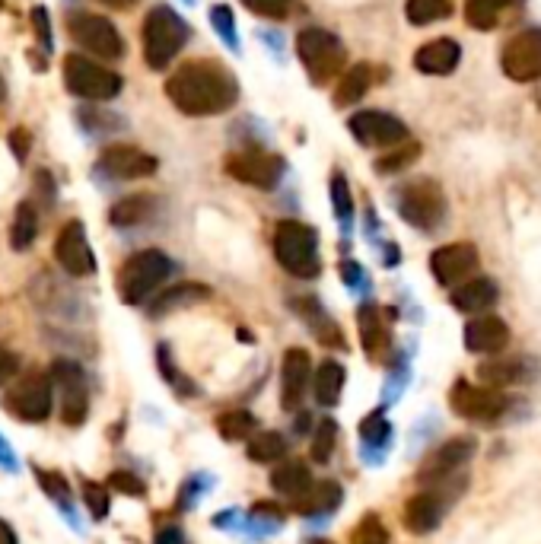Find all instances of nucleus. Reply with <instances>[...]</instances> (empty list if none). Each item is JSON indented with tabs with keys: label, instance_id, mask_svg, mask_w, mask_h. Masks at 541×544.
<instances>
[{
	"label": "nucleus",
	"instance_id": "f257e3e1",
	"mask_svg": "<svg viewBox=\"0 0 541 544\" xmlns=\"http://www.w3.org/2000/svg\"><path fill=\"white\" fill-rule=\"evenodd\" d=\"M166 96L182 115L207 118L230 112L239 99V83L217 58H191L166 80Z\"/></svg>",
	"mask_w": 541,
	"mask_h": 544
},
{
	"label": "nucleus",
	"instance_id": "f03ea898",
	"mask_svg": "<svg viewBox=\"0 0 541 544\" xmlns=\"http://www.w3.org/2000/svg\"><path fill=\"white\" fill-rule=\"evenodd\" d=\"M274 258L287 274L312 280L322 271L319 258V233L309 223L300 220H281L274 226Z\"/></svg>",
	"mask_w": 541,
	"mask_h": 544
},
{
	"label": "nucleus",
	"instance_id": "7ed1b4c3",
	"mask_svg": "<svg viewBox=\"0 0 541 544\" xmlns=\"http://www.w3.org/2000/svg\"><path fill=\"white\" fill-rule=\"evenodd\" d=\"M296 55H300L309 80L316 86H328L335 77H341L347 64L344 42L322 26L300 29V35H296Z\"/></svg>",
	"mask_w": 541,
	"mask_h": 544
},
{
	"label": "nucleus",
	"instance_id": "20e7f679",
	"mask_svg": "<svg viewBox=\"0 0 541 544\" xmlns=\"http://www.w3.org/2000/svg\"><path fill=\"white\" fill-rule=\"evenodd\" d=\"M172 258L160 249H144L125 261V268L118 271V296L121 303L141 306L150 296L166 284V277L172 274Z\"/></svg>",
	"mask_w": 541,
	"mask_h": 544
},
{
	"label": "nucleus",
	"instance_id": "39448f33",
	"mask_svg": "<svg viewBox=\"0 0 541 544\" xmlns=\"http://www.w3.org/2000/svg\"><path fill=\"white\" fill-rule=\"evenodd\" d=\"M185 42H188V26H185L182 16L166 4H156L144 20V61H147V67L166 70L172 61L179 58Z\"/></svg>",
	"mask_w": 541,
	"mask_h": 544
},
{
	"label": "nucleus",
	"instance_id": "423d86ee",
	"mask_svg": "<svg viewBox=\"0 0 541 544\" xmlns=\"http://www.w3.org/2000/svg\"><path fill=\"white\" fill-rule=\"evenodd\" d=\"M395 207L401 220L424 233H433L446 220V195L433 179H414L401 185L395 195Z\"/></svg>",
	"mask_w": 541,
	"mask_h": 544
},
{
	"label": "nucleus",
	"instance_id": "0eeeda50",
	"mask_svg": "<svg viewBox=\"0 0 541 544\" xmlns=\"http://www.w3.org/2000/svg\"><path fill=\"white\" fill-rule=\"evenodd\" d=\"M64 86L77 99L86 102H109L121 93V77L106 64H96L86 55H67L64 58Z\"/></svg>",
	"mask_w": 541,
	"mask_h": 544
},
{
	"label": "nucleus",
	"instance_id": "6e6552de",
	"mask_svg": "<svg viewBox=\"0 0 541 544\" xmlns=\"http://www.w3.org/2000/svg\"><path fill=\"white\" fill-rule=\"evenodd\" d=\"M51 382L58 389V411L67 427H80L90 414V385H86L83 366L74 360L51 363Z\"/></svg>",
	"mask_w": 541,
	"mask_h": 544
},
{
	"label": "nucleus",
	"instance_id": "1a4fd4ad",
	"mask_svg": "<svg viewBox=\"0 0 541 544\" xmlns=\"http://www.w3.org/2000/svg\"><path fill=\"white\" fill-rule=\"evenodd\" d=\"M67 32H71L74 45L102 61H118L125 55V42H121L118 29L99 13H71L67 16Z\"/></svg>",
	"mask_w": 541,
	"mask_h": 544
},
{
	"label": "nucleus",
	"instance_id": "9d476101",
	"mask_svg": "<svg viewBox=\"0 0 541 544\" xmlns=\"http://www.w3.org/2000/svg\"><path fill=\"white\" fill-rule=\"evenodd\" d=\"M226 175L236 182H246L258 191H271L284 179V160L268 150H239L226 156Z\"/></svg>",
	"mask_w": 541,
	"mask_h": 544
},
{
	"label": "nucleus",
	"instance_id": "9b49d317",
	"mask_svg": "<svg viewBox=\"0 0 541 544\" xmlns=\"http://www.w3.org/2000/svg\"><path fill=\"white\" fill-rule=\"evenodd\" d=\"M4 408L23 424H42L51 414V379L45 373H29L4 395Z\"/></svg>",
	"mask_w": 541,
	"mask_h": 544
},
{
	"label": "nucleus",
	"instance_id": "f8f14e48",
	"mask_svg": "<svg viewBox=\"0 0 541 544\" xmlns=\"http://www.w3.org/2000/svg\"><path fill=\"white\" fill-rule=\"evenodd\" d=\"M347 128H351L357 144L370 147V150H392L408 140L405 121L389 112H379V109H363V112L351 115Z\"/></svg>",
	"mask_w": 541,
	"mask_h": 544
},
{
	"label": "nucleus",
	"instance_id": "ddd939ff",
	"mask_svg": "<svg viewBox=\"0 0 541 544\" xmlns=\"http://www.w3.org/2000/svg\"><path fill=\"white\" fill-rule=\"evenodd\" d=\"M506 395L500 389H487V385H471L459 379L449 392V408L465 420H478V424H494L506 411Z\"/></svg>",
	"mask_w": 541,
	"mask_h": 544
},
{
	"label": "nucleus",
	"instance_id": "4468645a",
	"mask_svg": "<svg viewBox=\"0 0 541 544\" xmlns=\"http://www.w3.org/2000/svg\"><path fill=\"white\" fill-rule=\"evenodd\" d=\"M478 452V443L471 440V436H456V440H446L440 449H433L421 471H417V481L421 484H430V487H440L446 481H452L459 475V471L475 459Z\"/></svg>",
	"mask_w": 541,
	"mask_h": 544
},
{
	"label": "nucleus",
	"instance_id": "2eb2a0df",
	"mask_svg": "<svg viewBox=\"0 0 541 544\" xmlns=\"http://www.w3.org/2000/svg\"><path fill=\"white\" fill-rule=\"evenodd\" d=\"M503 74L516 83H532L541 77V29H522L503 45Z\"/></svg>",
	"mask_w": 541,
	"mask_h": 544
},
{
	"label": "nucleus",
	"instance_id": "dca6fc26",
	"mask_svg": "<svg viewBox=\"0 0 541 544\" xmlns=\"http://www.w3.org/2000/svg\"><path fill=\"white\" fill-rule=\"evenodd\" d=\"M55 258L71 277H90L96 271V255L86 239V226L80 220H67L55 239Z\"/></svg>",
	"mask_w": 541,
	"mask_h": 544
},
{
	"label": "nucleus",
	"instance_id": "f3484780",
	"mask_svg": "<svg viewBox=\"0 0 541 544\" xmlns=\"http://www.w3.org/2000/svg\"><path fill=\"white\" fill-rule=\"evenodd\" d=\"M99 172H106L109 179H118V182H131V179H147L160 163H156V156H150L147 150L134 147V144H112L99 153Z\"/></svg>",
	"mask_w": 541,
	"mask_h": 544
},
{
	"label": "nucleus",
	"instance_id": "a211bd4d",
	"mask_svg": "<svg viewBox=\"0 0 541 544\" xmlns=\"http://www.w3.org/2000/svg\"><path fill=\"white\" fill-rule=\"evenodd\" d=\"M478 261H481L478 249L471 242H452V245H440V249L430 255V271L443 287H459L478 271Z\"/></svg>",
	"mask_w": 541,
	"mask_h": 544
},
{
	"label": "nucleus",
	"instance_id": "6ab92c4d",
	"mask_svg": "<svg viewBox=\"0 0 541 544\" xmlns=\"http://www.w3.org/2000/svg\"><path fill=\"white\" fill-rule=\"evenodd\" d=\"M309 373H312L309 350H303V347L284 350V360H281V405L287 411H296L303 405L306 389H309Z\"/></svg>",
	"mask_w": 541,
	"mask_h": 544
},
{
	"label": "nucleus",
	"instance_id": "aec40b11",
	"mask_svg": "<svg viewBox=\"0 0 541 544\" xmlns=\"http://www.w3.org/2000/svg\"><path fill=\"white\" fill-rule=\"evenodd\" d=\"M446 497L440 490H424V494H417L405 503V513H401V522H405V529L411 535H430L440 529L443 522V513H446Z\"/></svg>",
	"mask_w": 541,
	"mask_h": 544
},
{
	"label": "nucleus",
	"instance_id": "412c9836",
	"mask_svg": "<svg viewBox=\"0 0 541 544\" xmlns=\"http://www.w3.org/2000/svg\"><path fill=\"white\" fill-rule=\"evenodd\" d=\"M510 344V328L500 315H475L465 325V347L471 354H500Z\"/></svg>",
	"mask_w": 541,
	"mask_h": 544
},
{
	"label": "nucleus",
	"instance_id": "4be33fe9",
	"mask_svg": "<svg viewBox=\"0 0 541 544\" xmlns=\"http://www.w3.org/2000/svg\"><path fill=\"white\" fill-rule=\"evenodd\" d=\"M459 61H462V48L456 39H433L417 48L414 55V67L427 77H446L459 67Z\"/></svg>",
	"mask_w": 541,
	"mask_h": 544
},
{
	"label": "nucleus",
	"instance_id": "5701e85b",
	"mask_svg": "<svg viewBox=\"0 0 541 544\" xmlns=\"http://www.w3.org/2000/svg\"><path fill=\"white\" fill-rule=\"evenodd\" d=\"M204 300H211V287H204V284H176V287L156 293V300L150 303V319H166L169 312L191 309V306H198Z\"/></svg>",
	"mask_w": 541,
	"mask_h": 544
},
{
	"label": "nucleus",
	"instance_id": "b1692460",
	"mask_svg": "<svg viewBox=\"0 0 541 544\" xmlns=\"http://www.w3.org/2000/svg\"><path fill=\"white\" fill-rule=\"evenodd\" d=\"M497 296H500V290L491 277H475V280H465L459 287H452V306L468 315H481L497 303Z\"/></svg>",
	"mask_w": 541,
	"mask_h": 544
},
{
	"label": "nucleus",
	"instance_id": "393cba45",
	"mask_svg": "<svg viewBox=\"0 0 541 544\" xmlns=\"http://www.w3.org/2000/svg\"><path fill=\"white\" fill-rule=\"evenodd\" d=\"M519 7V0H465V23L478 32H491Z\"/></svg>",
	"mask_w": 541,
	"mask_h": 544
},
{
	"label": "nucleus",
	"instance_id": "a878e982",
	"mask_svg": "<svg viewBox=\"0 0 541 544\" xmlns=\"http://www.w3.org/2000/svg\"><path fill=\"white\" fill-rule=\"evenodd\" d=\"M312 484H316V481H312L309 468H306L303 462H284L281 468H274V475H271L274 494H281V497L290 500L293 506L309 494V487H312Z\"/></svg>",
	"mask_w": 541,
	"mask_h": 544
},
{
	"label": "nucleus",
	"instance_id": "bb28decb",
	"mask_svg": "<svg viewBox=\"0 0 541 544\" xmlns=\"http://www.w3.org/2000/svg\"><path fill=\"white\" fill-rule=\"evenodd\" d=\"M370 86H373V67L370 64H354L338 77V86H335V96H331V102H335V109H347V105L360 102Z\"/></svg>",
	"mask_w": 541,
	"mask_h": 544
},
{
	"label": "nucleus",
	"instance_id": "cd10ccee",
	"mask_svg": "<svg viewBox=\"0 0 541 544\" xmlns=\"http://www.w3.org/2000/svg\"><path fill=\"white\" fill-rule=\"evenodd\" d=\"M357 328H360V341H363V350L370 357H379V350L389 344V331H386V322H382V312L379 306L366 303L357 309Z\"/></svg>",
	"mask_w": 541,
	"mask_h": 544
},
{
	"label": "nucleus",
	"instance_id": "c85d7f7f",
	"mask_svg": "<svg viewBox=\"0 0 541 544\" xmlns=\"http://www.w3.org/2000/svg\"><path fill=\"white\" fill-rule=\"evenodd\" d=\"M156 210V198L153 195H128L112 204L109 210V220L112 226H118V230H125V226H141L153 217Z\"/></svg>",
	"mask_w": 541,
	"mask_h": 544
},
{
	"label": "nucleus",
	"instance_id": "c756f323",
	"mask_svg": "<svg viewBox=\"0 0 541 544\" xmlns=\"http://www.w3.org/2000/svg\"><path fill=\"white\" fill-rule=\"evenodd\" d=\"M344 366L338 360H325L316 370V401L322 408H335L344 392Z\"/></svg>",
	"mask_w": 541,
	"mask_h": 544
},
{
	"label": "nucleus",
	"instance_id": "7c9ffc66",
	"mask_svg": "<svg viewBox=\"0 0 541 544\" xmlns=\"http://www.w3.org/2000/svg\"><path fill=\"white\" fill-rule=\"evenodd\" d=\"M39 236V214H36V204L32 201H23L16 207V217H13V226H10V245L16 252H26L32 242Z\"/></svg>",
	"mask_w": 541,
	"mask_h": 544
},
{
	"label": "nucleus",
	"instance_id": "2f4dec72",
	"mask_svg": "<svg viewBox=\"0 0 541 544\" xmlns=\"http://www.w3.org/2000/svg\"><path fill=\"white\" fill-rule=\"evenodd\" d=\"M478 379L487 389H506V385L526 379V360H500V363H484L478 370Z\"/></svg>",
	"mask_w": 541,
	"mask_h": 544
},
{
	"label": "nucleus",
	"instance_id": "473e14b6",
	"mask_svg": "<svg viewBox=\"0 0 541 544\" xmlns=\"http://www.w3.org/2000/svg\"><path fill=\"white\" fill-rule=\"evenodd\" d=\"M217 433L226 443H239V440H252L258 433V417L252 411H226L217 417Z\"/></svg>",
	"mask_w": 541,
	"mask_h": 544
},
{
	"label": "nucleus",
	"instance_id": "72a5a7b5",
	"mask_svg": "<svg viewBox=\"0 0 541 544\" xmlns=\"http://www.w3.org/2000/svg\"><path fill=\"white\" fill-rule=\"evenodd\" d=\"M341 506V487L335 481H319L309 487V494L296 503L300 513H331Z\"/></svg>",
	"mask_w": 541,
	"mask_h": 544
},
{
	"label": "nucleus",
	"instance_id": "f704fd0d",
	"mask_svg": "<svg viewBox=\"0 0 541 544\" xmlns=\"http://www.w3.org/2000/svg\"><path fill=\"white\" fill-rule=\"evenodd\" d=\"M246 452L252 462H261V465H274L281 462L287 455V440L281 433H255L252 440H246Z\"/></svg>",
	"mask_w": 541,
	"mask_h": 544
},
{
	"label": "nucleus",
	"instance_id": "c9c22d12",
	"mask_svg": "<svg viewBox=\"0 0 541 544\" xmlns=\"http://www.w3.org/2000/svg\"><path fill=\"white\" fill-rule=\"evenodd\" d=\"M405 16L411 26H430L452 16V0H408Z\"/></svg>",
	"mask_w": 541,
	"mask_h": 544
},
{
	"label": "nucleus",
	"instance_id": "e433bc0d",
	"mask_svg": "<svg viewBox=\"0 0 541 544\" xmlns=\"http://www.w3.org/2000/svg\"><path fill=\"white\" fill-rule=\"evenodd\" d=\"M417 156H421V144H414V140L408 144V140H405V144L392 147L386 156H379V160H376V172H382V175L401 172V169H408L417 160Z\"/></svg>",
	"mask_w": 541,
	"mask_h": 544
},
{
	"label": "nucleus",
	"instance_id": "4c0bfd02",
	"mask_svg": "<svg viewBox=\"0 0 541 544\" xmlns=\"http://www.w3.org/2000/svg\"><path fill=\"white\" fill-rule=\"evenodd\" d=\"M335 446H338V424L331 417H325L322 424L316 427V436H312V462L325 465L331 455H335Z\"/></svg>",
	"mask_w": 541,
	"mask_h": 544
},
{
	"label": "nucleus",
	"instance_id": "58836bf2",
	"mask_svg": "<svg viewBox=\"0 0 541 544\" xmlns=\"http://www.w3.org/2000/svg\"><path fill=\"white\" fill-rule=\"evenodd\" d=\"M360 440L366 446H376V449H389V440H392V424L386 420L382 411H373L370 417L360 424Z\"/></svg>",
	"mask_w": 541,
	"mask_h": 544
},
{
	"label": "nucleus",
	"instance_id": "ea45409f",
	"mask_svg": "<svg viewBox=\"0 0 541 544\" xmlns=\"http://www.w3.org/2000/svg\"><path fill=\"white\" fill-rule=\"evenodd\" d=\"M331 207H335V217L351 226L354 220V198H351V185H347V179L341 172L331 175Z\"/></svg>",
	"mask_w": 541,
	"mask_h": 544
},
{
	"label": "nucleus",
	"instance_id": "a19ab883",
	"mask_svg": "<svg viewBox=\"0 0 541 544\" xmlns=\"http://www.w3.org/2000/svg\"><path fill=\"white\" fill-rule=\"evenodd\" d=\"M351 544H389V529L379 522V516H363L351 532Z\"/></svg>",
	"mask_w": 541,
	"mask_h": 544
},
{
	"label": "nucleus",
	"instance_id": "79ce46f5",
	"mask_svg": "<svg viewBox=\"0 0 541 544\" xmlns=\"http://www.w3.org/2000/svg\"><path fill=\"white\" fill-rule=\"evenodd\" d=\"M83 503L90 506V516L96 522H102L109 516V494H106V484H96V481H83Z\"/></svg>",
	"mask_w": 541,
	"mask_h": 544
},
{
	"label": "nucleus",
	"instance_id": "37998d69",
	"mask_svg": "<svg viewBox=\"0 0 541 544\" xmlns=\"http://www.w3.org/2000/svg\"><path fill=\"white\" fill-rule=\"evenodd\" d=\"M106 487L115 490V494H125V497H144L147 494V484L137 478V475H131V471H125V468L112 471Z\"/></svg>",
	"mask_w": 541,
	"mask_h": 544
},
{
	"label": "nucleus",
	"instance_id": "c03bdc74",
	"mask_svg": "<svg viewBox=\"0 0 541 544\" xmlns=\"http://www.w3.org/2000/svg\"><path fill=\"white\" fill-rule=\"evenodd\" d=\"M211 20H214V29L220 32V39L226 42V45H239V39H236V20H233V10L226 7V4H217L214 10H211Z\"/></svg>",
	"mask_w": 541,
	"mask_h": 544
},
{
	"label": "nucleus",
	"instance_id": "a18cd8bd",
	"mask_svg": "<svg viewBox=\"0 0 541 544\" xmlns=\"http://www.w3.org/2000/svg\"><path fill=\"white\" fill-rule=\"evenodd\" d=\"M252 13L265 16V20H284V16L290 13L293 0H242Z\"/></svg>",
	"mask_w": 541,
	"mask_h": 544
},
{
	"label": "nucleus",
	"instance_id": "49530a36",
	"mask_svg": "<svg viewBox=\"0 0 541 544\" xmlns=\"http://www.w3.org/2000/svg\"><path fill=\"white\" fill-rule=\"evenodd\" d=\"M36 478H39V484L45 487V494H48L51 500H58V503L67 506V497H71V487H67V481H64L61 475H51V471H36Z\"/></svg>",
	"mask_w": 541,
	"mask_h": 544
},
{
	"label": "nucleus",
	"instance_id": "de8ad7c7",
	"mask_svg": "<svg viewBox=\"0 0 541 544\" xmlns=\"http://www.w3.org/2000/svg\"><path fill=\"white\" fill-rule=\"evenodd\" d=\"M214 484V478H207V475H195V478H188L185 484H182V497H179V503H182V510H191V506L198 503V497H201V490H207Z\"/></svg>",
	"mask_w": 541,
	"mask_h": 544
},
{
	"label": "nucleus",
	"instance_id": "09e8293b",
	"mask_svg": "<svg viewBox=\"0 0 541 544\" xmlns=\"http://www.w3.org/2000/svg\"><path fill=\"white\" fill-rule=\"evenodd\" d=\"M32 29H36V35H39L42 51H51V23H48V10L45 7L32 10Z\"/></svg>",
	"mask_w": 541,
	"mask_h": 544
},
{
	"label": "nucleus",
	"instance_id": "8fccbe9b",
	"mask_svg": "<svg viewBox=\"0 0 541 544\" xmlns=\"http://www.w3.org/2000/svg\"><path fill=\"white\" fill-rule=\"evenodd\" d=\"M20 357L13 354V350H7V347H0V385H7L16 373H20Z\"/></svg>",
	"mask_w": 541,
	"mask_h": 544
},
{
	"label": "nucleus",
	"instance_id": "3c124183",
	"mask_svg": "<svg viewBox=\"0 0 541 544\" xmlns=\"http://www.w3.org/2000/svg\"><path fill=\"white\" fill-rule=\"evenodd\" d=\"M29 131L26 128H16L13 134H10V147H13V153H16V160H26V150H29Z\"/></svg>",
	"mask_w": 541,
	"mask_h": 544
},
{
	"label": "nucleus",
	"instance_id": "603ef678",
	"mask_svg": "<svg viewBox=\"0 0 541 544\" xmlns=\"http://www.w3.org/2000/svg\"><path fill=\"white\" fill-rule=\"evenodd\" d=\"M341 274H344V280H347L351 287H360V284H363V268L357 265V261H344V265H341Z\"/></svg>",
	"mask_w": 541,
	"mask_h": 544
},
{
	"label": "nucleus",
	"instance_id": "864d4df0",
	"mask_svg": "<svg viewBox=\"0 0 541 544\" xmlns=\"http://www.w3.org/2000/svg\"><path fill=\"white\" fill-rule=\"evenodd\" d=\"M153 544H188V538L182 535V529H172V525H169V529H163L160 535H156Z\"/></svg>",
	"mask_w": 541,
	"mask_h": 544
},
{
	"label": "nucleus",
	"instance_id": "5fc2aeb1",
	"mask_svg": "<svg viewBox=\"0 0 541 544\" xmlns=\"http://www.w3.org/2000/svg\"><path fill=\"white\" fill-rule=\"evenodd\" d=\"M0 465H4L7 471H16V455L10 452V446L0 440Z\"/></svg>",
	"mask_w": 541,
	"mask_h": 544
},
{
	"label": "nucleus",
	"instance_id": "6e6d98bb",
	"mask_svg": "<svg viewBox=\"0 0 541 544\" xmlns=\"http://www.w3.org/2000/svg\"><path fill=\"white\" fill-rule=\"evenodd\" d=\"M0 544H20V538H16V532L10 529L4 519H0Z\"/></svg>",
	"mask_w": 541,
	"mask_h": 544
},
{
	"label": "nucleus",
	"instance_id": "4d7b16f0",
	"mask_svg": "<svg viewBox=\"0 0 541 544\" xmlns=\"http://www.w3.org/2000/svg\"><path fill=\"white\" fill-rule=\"evenodd\" d=\"M99 4H106V7H112V10H128V7L137 4V0H99Z\"/></svg>",
	"mask_w": 541,
	"mask_h": 544
},
{
	"label": "nucleus",
	"instance_id": "13d9d810",
	"mask_svg": "<svg viewBox=\"0 0 541 544\" xmlns=\"http://www.w3.org/2000/svg\"><path fill=\"white\" fill-rule=\"evenodd\" d=\"M7 96V90H4V80H0V99H4Z\"/></svg>",
	"mask_w": 541,
	"mask_h": 544
},
{
	"label": "nucleus",
	"instance_id": "bf43d9fd",
	"mask_svg": "<svg viewBox=\"0 0 541 544\" xmlns=\"http://www.w3.org/2000/svg\"><path fill=\"white\" fill-rule=\"evenodd\" d=\"M312 544H328V541H312Z\"/></svg>",
	"mask_w": 541,
	"mask_h": 544
},
{
	"label": "nucleus",
	"instance_id": "052dcab7",
	"mask_svg": "<svg viewBox=\"0 0 541 544\" xmlns=\"http://www.w3.org/2000/svg\"><path fill=\"white\" fill-rule=\"evenodd\" d=\"M0 7H4V0H0Z\"/></svg>",
	"mask_w": 541,
	"mask_h": 544
}]
</instances>
